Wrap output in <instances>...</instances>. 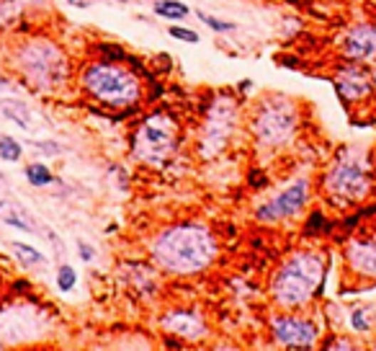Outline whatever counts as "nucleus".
I'll return each instance as SVG.
<instances>
[{
    "instance_id": "412c9836",
    "label": "nucleus",
    "mask_w": 376,
    "mask_h": 351,
    "mask_svg": "<svg viewBox=\"0 0 376 351\" xmlns=\"http://www.w3.org/2000/svg\"><path fill=\"white\" fill-rule=\"evenodd\" d=\"M348 325H350V331L369 333L371 328H374L371 307H366V305H353V307H350V315H348Z\"/></svg>"
},
{
    "instance_id": "1a4fd4ad",
    "label": "nucleus",
    "mask_w": 376,
    "mask_h": 351,
    "mask_svg": "<svg viewBox=\"0 0 376 351\" xmlns=\"http://www.w3.org/2000/svg\"><path fill=\"white\" fill-rule=\"evenodd\" d=\"M312 202V181L307 176H296L289 186H283L278 194H273L268 202H263L256 207V220L261 225H276L286 223L299 217L307 204Z\"/></svg>"
},
{
    "instance_id": "c756f323",
    "label": "nucleus",
    "mask_w": 376,
    "mask_h": 351,
    "mask_svg": "<svg viewBox=\"0 0 376 351\" xmlns=\"http://www.w3.org/2000/svg\"><path fill=\"white\" fill-rule=\"evenodd\" d=\"M325 349H356V346L350 344V341H335V344H333V341H330V344H325Z\"/></svg>"
},
{
    "instance_id": "9d476101",
    "label": "nucleus",
    "mask_w": 376,
    "mask_h": 351,
    "mask_svg": "<svg viewBox=\"0 0 376 351\" xmlns=\"http://www.w3.org/2000/svg\"><path fill=\"white\" fill-rule=\"evenodd\" d=\"M268 331L283 349H315L320 344V323L302 310H278L268 317Z\"/></svg>"
},
{
    "instance_id": "ddd939ff",
    "label": "nucleus",
    "mask_w": 376,
    "mask_h": 351,
    "mask_svg": "<svg viewBox=\"0 0 376 351\" xmlns=\"http://www.w3.org/2000/svg\"><path fill=\"white\" fill-rule=\"evenodd\" d=\"M340 52L345 60L353 62H376V24L374 21H361L345 29L340 39Z\"/></svg>"
},
{
    "instance_id": "f257e3e1",
    "label": "nucleus",
    "mask_w": 376,
    "mask_h": 351,
    "mask_svg": "<svg viewBox=\"0 0 376 351\" xmlns=\"http://www.w3.org/2000/svg\"><path fill=\"white\" fill-rule=\"evenodd\" d=\"M150 258L165 274L194 277L216 263L219 240L209 225L199 220H181V223L165 225L150 240Z\"/></svg>"
},
{
    "instance_id": "423d86ee",
    "label": "nucleus",
    "mask_w": 376,
    "mask_h": 351,
    "mask_svg": "<svg viewBox=\"0 0 376 351\" xmlns=\"http://www.w3.org/2000/svg\"><path fill=\"white\" fill-rule=\"evenodd\" d=\"M299 122H302L299 103L283 93L263 96L253 106L248 119L253 142L261 150H271V153L289 148L299 135Z\"/></svg>"
},
{
    "instance_id": "39448f33",
    "label": "nucleus",
    "mask_w": 376,
    "mask_h": 351,
    "mask_svg": "<svg viewBox=\"0 0 376 351\" xmlns=\"http://www.w3.org/2000/svg\"><path fill=\"white\" fill-rule=\"evenodd\" d=\"M374 189L366 153L358 148H343L320 178V191L325 202L338 210H350L361 204Z\"/></svg>"
},
{
    "instance_id": "a878e982",
    "label": "nucleus",
    "mask_w": 376,
    "mask_h": 351,
    "mask_svg": "<svg viewBox=\"0 0 376 351\" xmlns=\"http://www.w3.org/2000/svg\"><path fill=\"white\" fill-rule=\"evenodd\" d=\"M168 36H173V39H178V41H186V44H199V41H202V36L196 34L194 29L181 26V24H170Z\"/></svg>"
},
{
    "instance_id": "7c9ffc66",
    "label": "nucleus",
    "mask_w": 376,
    "mask_h": 351,
    "mask_svg": "<svg viewBox=\"0 0 376 351\" xmlns=\"http://www.w3.org/2000/svg\"><path fill=\"white\" fill-rule=\"evenodd\" d=\"M65 3H68V6H73V8H88L90 3H93V0H65Z\"/></svg>"
},
{
    "instance_id": "6e6552de",
    "label": "nucleus",
    "mask_w": 376,
    "mask_h": 351,
    "mask_svg": "<svg viewBox=\"0 0 376 351\" xmlns=\"http://www.w3.org/2000/svg\"><path fill=\"white\" fill-rule=\"evenodd\" d=\"M240 127V103L232 93H216L212 96V101L204 108L202 129H199V158L209 161V158L219 156L227 148L232 137L237 135Z\"/></svg>"
},
{
    "instance_id": "bb28decb",
    "label": "nucleus",
    "mask_w": 376,
    "mask_h": 351,
    "mask_svg": "<svg viewBox=\"0 0 376 351\" xmlns=\"http://www.w3.org/2000/svg\"><path fill=\"white\" fill-rule=\"evenodd\" d=\"M19 3H21V8H24L26 19H34V16L44 14V11L52 8V0H19Z\"/></svg>"
},
{
    "instance_id": "0eeeda50",
    "label": "nucleus",
    "mask_w": 376,
    "mask_h": 351,
    "mask_svg": "<svg viewBox=\"0 0 376 351\" xmlns=\"http://www.w3.org/2000/svg\"><path fill=\"white\" fill-rule=\"evenodd\" d=\"M181 145V119L170 108H155L145 114L132 132L129 153L137 163L162 166L175 156Z\"/></svg>"
},
{
    "instance_id": "b1692460",
    "label": "nucleus",
    "mask_w": 376,
    "mask_h": 351,
    "mask_svg": "<svg viewBox=\"0 0 376 351\" xmlns=\"http://www.w3.org/2000/svg\"><path fill=\"white\" fill-rule=\"evenodd\" d=\"M75 284H78L75 269L70 263H60V266H57V287H60V292H73Z\"/></svg>"
},
{
    "instance_id": "9b49d317",
    "label": "nucleus",
    "mask_w": 376,
    "mask_h": 351,
    "mask_svg": "<svg viewBox=\"0 0 376 351\" xmlns=\"http://www.w3.org/2000/svg\"><path fill=\"white\" fill-rule=\"evenodd\" d=\"M335 91L345 103H363L374 96V78L363 62L345 60L335 70Z\"/></svg>"
},
{
    "instance_id": "473e14b6",
    "label": "nucleus",
    "mask_w": 376,
    "mask_h": 351,
    "mask_svg": "<svg viewBox=\"0 0 376 351\" xmlns=\"http://www.w3.org/2000/svg\"><path fill=\"white\" fill-rule=\"evenodd\" d=\"M3 346H6V344H3V341H0V349H3Z\"/></svg>"
},
{
    "instance_id": "c85d7f7f",
    "label": "nucleus",
    "mask_w": 376,
    "mask_h": 351,
    "mask_svg": "<svg viewBox=\"0 0 376 351\" xmlns=\"http://www.w3.org/2000/svg\"><path fill=\"white\" fill-rule=\"evenodd\" d=\"M31 145L34 148H39V150H47V153H60V145L57 142H39V140H31Z\"/></svg>"
},
{
    "instance_id": "4468645a",
    "label": "nucleus",
    "mask_w": 376,
    "mask_h": 351,
    "mask_svg": "<svg viewBox=\"0 0 376 351\" xmlns=\"http://www.w3.org/2000/svg\"><path fill=\"white\" fill-rule=\"evenodd\" d=\"M162 331L170 336L181 338V341H204L209 336V323L199 312L178 307V310H168L160 317Z\"/></svg>"
},
{
    "instance_id": "4be33fe9",
    "label": "nucleus",
    "mask_w": 376,
    "mask_h": 351,
    "mask_svg": "<svg viewBox=\"0 0 376 351\" xmlns=\"http://www.w3.org/2000/svg\"><path fill=\"white\" fill-rule=\"evenodd\" d=\"M21 156H24V148H21V142L14 140V137H8V135H0V161L19 163Z\"/></svg>"
},
{
    "instance_id": "f8f14e48",
    "label": "nucleus",
    "mask_w": 376,
    "mask_h": 351,
    "mask_svg": "<svg viewBox=\"0 0 376 351\" xmlns=\"http://www.w3.org/2000/svg\"><path fill=\"white\" fill-rule=\"evenodd\" d=\"M343 261L356 279L376 282V233L348 238V243L343 245Z\"/></svg>"
},
{
    "instance_id": "2f4dec72",
    "label": "nucleus",
    "mask_w": 376,
    "mask_h": 351,
    "mask_svg": "<svg viewBox=\"0 0 376 351\" xmlns=\"http://www.w3.org/2000/svg\"><path fill=\"white\" fill-rule=\"evenodd\" d=\"M6 83H8L6 78H0V91H3V88H6Z\"/></svg>"
},
{
    "instance_id": "7ed1b4c3",
    "label": "nucleus",
    "mask_w": 376,
    "mask_h": 351,
    "mask_svg": "<svg viewBox=\"0 0 376 351\" xmlns=\"http://www.w3.org/2000/svg\"><path fill=\"white\" fill-rule=\"evenodd\" d=\"M328 263L315 248L291 250L276 266L268 282V295L278 310H304L325 290Z\"/></svg>"
},
{
    "instance_id": "5701e85b",
    "label": "nucleus",
    "mask_w": 376,
    "mask_h": 351,
    "mask_svg": "<svg viewBox=\"0 0 376 351\" xmlns=\"http://www.w3.org/2000/svg\"><path fill=\"white\" fill-rule=\"evenodd\" d=\"M196 19L202 21L204 26H209L214 34H227V31H235V24L232 21H222V19H216V16L212 14H204V11H196Z\"/></svg>"
},
{
    "instance_id": "393cba45",
    "label": "nucleus",
    "mask_w": 376,
    "mask_h": 351,
    "mask_svg": "<svg viewBox=\"0 0 376 351\" xmlns=\"http://www.w3.org/2000/svg\"><path fill=\"white\" fill-rule=\"evenodd\" d=\"M98 52L95 57H101V60H111V62H129V52L124 47H116V44H98L93 49Z\"/></svg>"
},
{
    "instance_id": "2eb2a0df",
    "label": "nucleus",
    "mask_w": 376,
    "mask_h": 351,
    "mask_svg": "<svg viewBox=\"0 0 376 351\" xmlns=\"http://www.w3.org/2000/svg\"><path fill=\"white\" fill-rule=\"evenodd\" d=\"M0 217L3 223L11 225V228L21 230V233H28V235H36V233H44L39 225L34 223V217L28 215L21 204L16 202H0Z\"/></svg>"
},
{
    "instance_id": "a211bd4d",
    "label": "nucleus",
    "mask_w": 376,
    "mask_h": 351,
    "mask_svg": "<svg viewBox=\"0 0 376 351\" xmlns=\"http://www.w3.org/2000/svg\"><path fill=\"white\" fill-rule=\"evenodd\" d=\"M152 14L162 21H170V24H181L191 16V8L181 0H155L152 3Z\"/></svg>"
},
{
    "instance_id": "dca6fc26",
    "label": "nucleus",
    "mask_w": 376,
    "mask_h": 351,
    "mask_svg": "<svg viewBox=\"0 0 376 351\" xmlns=\"http://www.w3.org/2000/svg\"><path fill=\"white\" fill-rule=\"evenodd\" d=\"M127 279L132 287L140 290L142 297H147L157 290V279H155V271L152 266L147 263H127Z\"/></svg>"
},
{
    "instance_id": "f3484780",
    "label": "nucleus",
    "mask_w": 376,
    "mask_h": 351,
    "mask_svg": "<svg viewBox=\"0 0 376 351\" xmlns=\"http://www.w3.org/2000/svg\"><path fill=\"white\" fill-rule=\"evenodd\" d=\"M0 114L21 129H31V111L21 98H0Z\"/></svg>"
},
{
    "instance_id": "cd10ccee",
    "label": "nucleus",
    "mask_w": 376,
    "mask_h": 351,
    "mask_svg": "<svg viewBox=\"0 0 376 351\" xmlns=\"http://www.w3.org/2000/svg\"><path fill=\"white\" fill-rule=\"evenodd\" d=\"M78 253H80V261H85V263H90V261H93V258H95L93 245L83 243V240H78Z\"/></svg>"
},
{
    "instance_id": "6ab92c4d",
    "label": "nucleus",
    "mask_w": 376,
    "mask_h": 351,
    "mask_svg": "<svg viewBox=\"0 0 376 351\" xmlns=\"http://www.w3.org/2000/svg\"><path fill=\"white\" fill-rule=\"evenodd\" d=\"M11 250H14L16 261H19L24 269H34V266H41V263H44L41 250H36L34 245L21 243V240H14V243H11Z\"/></svg>"
},
{
    "instance_id": "f03ea898",
    "label": "nucleus",
    "mask_w": 376,
    "mask_h": 351,
    "mask_svg": "<svg viewBox=\"0 0 376 351\" xmlns=\"http://www.w3.org/2000/svg\"><path fill=\"white\" fill-rule=\"evenodd\" d=\"M8 65L36 93H57L75 75L68 49L41 31L21 36L8 54Z\"/></svg>"
},
{
    "instance_id": "20e7f679",
    "label": "nucleus",
    "mask_w": 376,
    "mask_h": 351,
    "mask_svg": "<svg viewBox=\"0 0 376 351\" xmlns=\"http://www.w3.org/2000/svg\"><path fill=\"white\" fill-rule=\"evenodd\" d=\"M78 86L90 101L101 103L106 108H135L145 96L140 73L127 68L124 62L95 60L85 62L75 73Z\"/></svg>"
},
{
    "instance_id": "aec40b11",
    "label": "nucleus",
    "mask_w": 376,
    "mask_h": 351,
    "mask_svg": "<svg viewBox=\"0 0 376 351\" xmlns=\"http://www.w3.org/2000/svg\"><path fill=\"white\" fill-rule=\"evenodd\" d=\"M24 176H26V181L31 183L34 189H44V186H52L54 183V173L44 166V163H28Z\"/></svg>"
}]
</instances>
